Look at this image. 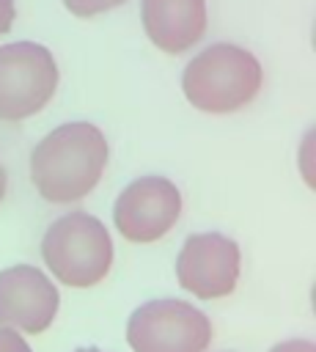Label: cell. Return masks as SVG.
<instances>
[{
    "mask_svg": "<svg viewBox=\"0 0 316 352\" xmlns=\"http://www.w3.org/2000/svg\"><path fill=\"white\" fill-rule=\"evenodd\" d=\"M107 165V140L88 121H71L52 129L30 154V179L49 204L85 198Z\"/></svg>",
    "mask_w": 316,
    "mask_h": 352,
    "instance_id": "6da1fadb",
    "label": "cell"
},
{
    "mask_svg": "<svg viewBox=\"0 0 316 352\" xmlns=\"http://www.w3.org/2000/svg\"><path fill=\"white\" fill-rule=\"evenodd\" d=\"M261 77V63L253 52L236 44H212L184 66L181 91L192 107L220 116L253 102Z\"/></svg>",
    "mask_w": 316,
    "mask_h": 352,
    "instance_id": "7a4b0ae2",
    "label": "cell"
},
{
    "mask_svg": "<svg viewBox=\"0 0 316 352\" xmlns=\"http://www.w3.org/2000/svg\"><path fill=\"white\" fill-rule=\"evenodd\" d=\"M41 256L60 283L88 289L110 272L113 242L102 220L88 212H69L47 228Z\"/></svg>",
    "mask_w": 316,
    "mask_h": 352,
    "instance_id": "3957f363",
    "label": "cell"
},
{
    "mask_svg": "<svg viewBox=\"0 0 316 352\" xmlns=\"http://www.w3.org/2000/svg\"><path fill=\"white\" fill-rule=\"evenodd\" d=\"M58 88V66L36 41L0 44V121L36 116Z\"/></svg>",
    "mask_w": 316,
    "mask_h": 352,
    "instance_id": "277c9868",
    "label": "cell"
},
{
    "mask_svg": "<svg viewBox=\"0 0 316 352\" xmlns=\"http://www.w3.org/2000/svg\"><path fill=\"white\" fill-rule=\"evenodd\" d=\"M126 341L135 352H203L212 341V324L184 300H151L129 316Z\"/></svg>",
    "mask_w": 316,
    "mask_h": 352,
    "instance_id": "5b68a950",
    "label": "cell"
},
{
    "mask_svg": "<svg viewBox=\"0 0 316 352\" xmlns=\"http://www.w3.org/2000/svg\"><path fill=\"white\" fill-rule=\"evenodd\" d=\"M181 212V195L165 176H140L126 184L115 201L113 220L124 239L154 242L165 236Z\"/></svg>",
    "mask_w": 316,
    "mask_h": 352,
    "instance_id": "8992f818",
    "label": "cell"
},
{
    "mask_svg": "<svg viewBox=\"0 0 316 352\" xmlns=\"http://www.w3.org/2000/svg\"><path fill=\"white\" fill-rule=\"evenodd\" d=\"M176 275L181 289L201 300L225 297L239 280V248L217 231L192 234L179 250Z\"/></svg>",
    "mask_w": 316,
    "mask_h": 352,
    "instance_id": "52a82bcc",
    "label": "cell"
},
{
    "mask_svg": "<svg viewBox=\"0 0 316 352\" xmlns=\"http://www.w3.org/2000/svg\"><path fill=\"white\" fill-rule=\"evenodd\" d=\"M58 305V289L41 270L16 264L0 272V327L33 336L44 333L52 324Z\"/></svg>",
    "mask_w": 316,
    "mask_h": 352,
    "instance_id": "ba28073f",
    "label": "cell"
},
{
    "mask_svg": "<svg viewBox=\"0 0 316 352\" xmlns=\"http://www.w3.org/2000/svg\"><path fill=\"white\" fill-rule=\"evenodd\" d=\"M140 19L151 44L179 55L206 33V0H140Z\"/></svg>",
    "mask_w": 316,
    "mask_h": 352,
    "instance_id": "9c48e42d",
    "label": "cell"
},
{
    "mask_svg": "<svg viewBox=\"0 0 316 352\" xmlns=\"http://www.w3.org/2000/svg\"><path fill=\"white\" fill-rule=\"evenodd\" d=\"M124 3H126V0H63V6H66L74 16H82V19L96 16V14H104V11L118 8V6H124Z\"/></svg>",
    "mask_w": 316,
    "mask_h": 352,
    "instance_id": "30bf717a",
    "label": "cell"
},
{
    "mask_svg": "<svg viewBox=\"0 0 316 352\" xmlns=\"http://www.w3.org/2000/svg\"><path fill=\"white\" fill-rule=\"evenodd\" d=\"M0 352H30V346L25 344V338L16 330L0 327Z\"/></svg>",
    "mask_w": 316,
    "mask_h": 352,
    "instance_id": "8fae6325",
    "label": "cell"
},
{
    "mask_svg": "<svg viewBox=\"0 0 316 352\" xmlns=\"http://www.w3.org/2000/svg\"><path fill=\"white\" fill-rule=\"evenodd\" d=\"M269 352H316L311 338H291V341H280L275 344Z\"/></svg>",
    "mask_w": 316,
    "mask_h": 352,
    "instance_id": "7c38bea8",
    "label": "cell"
},
{
    "mask_svg": "<svg viewBox=\"0 0 316 352\" xmlns=\"http://www.w3.org/2000/svg\"><path fill=\"white\" fill-rule=\"evenodd\" d=\"M14 19H16V6H14V0H0V36L11 30Z\"/></svg>",
    "mask_w": 316,
    "mask_h": 352,
    "instance_id": "4fadbf2b",
    "label": "cell"
},
{
    "mask_svg": "<svg viewBox=\"0 0 316 352\" xmlns=\"http://www.w3.org/2000/svg\"><path fill=\"white\" fill-rule=\"evenodd\" d=\"M3 195H5V170L0 165V201H3Z\"/></svg>",
    "mask_w": 316,
    "mask_h": 352,
    "instance_id": "5bb4252c",
    "label": "cell"
},
{
    "mask_svg": "<svg viewBox=\"0 0 316 352\" xmlns=\"http://www.w3.org/2000/svg\"><path fill=\"white\" fill-rule=\"evenodd\" d=\"M77 352H102V349H93V346H88V349H77Z\"/></svg>",
    "mask_w": 316,
    "mask_h": 352,
    "instance_id": "9a60e30c",
    "label": "cell"
}]
</instances>
